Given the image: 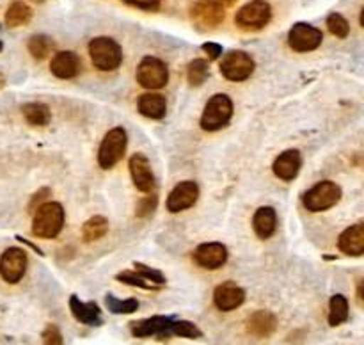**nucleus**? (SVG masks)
I'll use <instances>...</instances> for the list:
<instances>
[{"label":"nucleus","mask_w":364,"mask_h":345,"mask_svg":"<svg viewBox=\"0 0 364 345\" xmlns=\"http://www.w3.org/2000/svg\"><path fill=\"white\" fill-rule=\"evenodd\" d=\"M302 167V156L297 149H287L281 153L272 164V171L277 178L284 181H291L297 178Z\"/></svg>","instance_id":"obj_18"},{"label":"nucleus","mask_w":364,"mask_h":345,"mask_svg":"<svg viewBox=\"0 0 364 345\" xmlns=\"http://www.w3.org/2000/svg\"><path fill=\"white\" fill-rule=\"evenodd\" d=\"M338 248L347 256L364 255V226L361 223L347 228L338 238Z\"/></svg>","instance_id":"obj_21"},{"label":"nucleus","mask_w":364,"mask_h":345,"mask_svg":"<svg viewBox=\"0 0 364 345\" xmlns=\"http://www.w3.org/2000/svg\"><path fill=\"white\" fill-rule=\"evenodd\" d=\"M174 317L166 315H155L149 319L137 320V322L130 324L132 334L137 338H148V336H159L166 338L171 336V327H173Z\"/></svg>","instance_id":"obj_13"},{"label":"nucleus","mask_w":364,"mask_h":345,"mask_svg":"<svg viewBox=\"0 0 364 345\" xmlns=\"http://www.w3.org/2000/svg\"><path fill=\"white\" fill-rule=\"evenodd\" d=\"M358 297H359V304H363V283H359L358 287Z\"/></svg>","instance_id":"obj_42"},{"label":"nucleus","mask_w":364,"mask_h":345,"mask_svg":"<svg viewBox=\"0 0 364 345\" xmlns=\"http://www.w3.org/2000/svg\"><path fill=\"white\" fill-rule=\"evenodd\" d=\"M348 320V299L345 295L336 294L331 297L329 304V324L333 327L341 326Z\"/></svg>","instance_id":"obj_28"},{"label":"nucleus","mask_w":364,"mask_h":345,"mask_svg":"<svg viewBox=\"0 0 364 345\" xmlns=\"http://www.w3.org/2000/svg\"><path fill=\"white\" fill-rule=\"evenodd\" d=\"M192 258L203 269L215 270L228 262V249L220 242H203L196 248Z\"/></svg>","instance_id":"obj_14"},{"label":"nucleus","mask_w":364,"mask_h":345,"mask_svg":"<svg viewBox=\"0 0 364 345\" xmlns=\"http://www.w3.org/2000/svg\"><path fill=\"white\" fill-rule=\"evenodd\" d=\"M16 240H18V242H21V244H27V245H31V248L34 249L36 253H39V255H43V251H41V249H39L38 245H34V244H32V242H28L27 238H23V237H16Z\"/></svg>","instance_id":"obj_40"},{"label":"nucleus","mask_w":364,"mask_h":345,"mask_svg":"<svg viewBox=\"0 0 364 345\" xmlns=\"http://www.w3.org/2000/svg\"><path fill=\"white\" fill-rule=\"evenodd\" d=\"M27 253L21 248H9L0 256V276L6 283H18L27 270Z\"/></svg>","instance_id":"obj_11"},{"label":"nucleus","mask_w":364,"mask_h":345,"mask_svg":"<svg viewBox=\"0 0 364 345\" xmlns=\"http://www.w3.org/2000/svg\"><path fill=\"white\" fill-rule=\"evenodd\" d=\"M43 345H64L63 333L55 324H48L43 331Z\"/></svg>","instance_id":"obj_35"},{"label":"nucleus","mask_w":364,"mask_h":345,"mask_svg":"<svg viewBox=\"0 0 364 345\" xmlns=\"http://www.w3.org/2000/svg\"><path fill=\"white\" fill-rule=\"evenodd\" d=\"M134 270H135V272L141 274L144 280H148L149 283L155 285L156 288H160V287H164V285H166V276L162 274V270L153 269V267L144 265V263H135Z\"/></svg>","instance_id":"obj_34"},{"label":"nucleus","mask_w":364,"mask_h":345,"mask_svg":"<svg viewBox=\"0 0 364 345\" xmlns=\"http://www.w3.org/2000/svg\"><path fill=\"white\" fill-rule=\"evenodd\" d=\"M36 2H41V0H36Z\"/></svg>","instance_id":"obj_44"},{"label":"nucleus","mask_w":364,"mask_h":345,"mask_svg":"<svg viewBox=\"0 0 364 345\" xmlns=\"http://www.w3.org/2000/svg\"><path fill=\"white\" fill-rule=\"evenodd\" d=\"M27 48L36 60H43V59H46L50 53H52L53 48H55V41H53L50 36L36 34L28 39Z\"/></svg>","instance_id":"obj_27"},{"label":"nucleus","mask_w":364,"mask_h":345,"mask_svg":"<svg viewBox=\"0 0 364 345\" xmlns=\"http://www.w3.org/2000/svg\"><path fill=\"white\" fill-rule=\"evenodd\" d=\"M226 18V11L223 6L212 0H198L191 6V20L194 27L201 32L213 31L219 27Z\"/></svg>","instance_id":"obj_9"},{"label":"nucleus","mask_w":364,"mask_h":345,"mask_svg":"<svg viewBox=\"0 0 364 345\" xmlns=\"http://www.w3.org/2000/svg\"><path fill=\"white\" fill-rule=\"evenodd\" d=\"M255 71V59L244 50H231L220 60V73L230 82H244Z\"/></svg>","instance_id":"obj_8"},{"label":"nucleus","mask_w":364,"mask_h":345,"mask_svg":"<svg viewBox=\"0 0 364 345\" xmlns=\"http://www.w3.org/2000/svg\"><path fill=\"white\" fill-rule=\"evenodd\" d=\"M199 198V187L196 181L192 180H185L180 181L176 187L171 191V194L167 196V210L173 213L183 212V210L192 208L196 205Z\"/></svg>","instance_id":"obj_12"},{"label":"nucleus","mask_w":364,"mask_h":345,"mask_svg":"<svg viewBox=\"0 0 364 345\" xmlns=\"http://www.w3.org/2000/svg\"><path fill=\"white\" fill-rule=\"evenodd\" d=\"M212 2L219 4V6H223V7H226V6H233V4L237 2V0H212Z\"/></svg>","instance_id":"obj_41"},{"label":"nucleus","mask_w":364,"mask_h":345,"mask_svg":"<svg viewBox=\"0 0 364 345\" xmlns=\"http://www.w3.org/2000/svg\"><path fill=\"white\" fill-rule=\"evenodd\" d=\"M107 231H109V221L103 216H95L85 221L82 226V238L84 242H96L105 237Z\"/></svg>","instance_id":"obj_26"},{"label":"nucleus","mask_w":364,"mask_h":345,"mask_svg":"<svg viewBox=\"0 0 364 345\" xmlns=\"http://www.w3.org/2000/svg\"><path fill=\"white\" fill-rule=\"evenodd\" d=\"M48 198H50V189L48 187L39 189V191L36 192V194L31 198V203H28V210H31V212H34L38 206H41L43 203L48 201Z\"/></svg>","instance_id":"obj_38"},{"label":"nucleus","mask_w":364,"mask_h":345,"mask_svg":"<svg viewBox=\"0 0 364 345\" xmlns=\"http://www.w3.org/2000/svg\"><path fill=\"white\" fill-rule=\"evenodd\" d=\"M32 18V9L21 0H14L6 11V25L9 28L21 27V25H27Z\"/></svg>","instance_id":"obj_25"},{"label":"nucleus","mask_w":364,"mask_h":345,"mask_svg":"<svg viewBox=\"0 0 364 345\" xmlns=\"http://www.w3.org/2000/svg\"><path fill=\"white\" fill-rule=\"evenodd\" d=\"M128 169H130L132 181L139 191L151 192L155 189V176H153V169L144 153H134L128 162Z\"/></svg>","instance_id":"obj_15"},{"label":"nucleus","mask_w":364,"mask_h":345,"mask_svg":"<svg viewBox=\"0 0 364 345\" xmlns=\"http://www.w3.org/2000/svg\"><path fill=\"white\" fill-rule=\"evenodd\" d=\"M245 301L244 288L238 287L233 281H224L213 292V302L220 312H233L240 308Z\"/></svg>","instance_id":"obj_16"},{"label":"nucleus","mask_w":364,"mask_h":345,"mask_svg":"<svg viewBox=\"0 0 364 345\" xmlns=\"http://www.w3.org/2000/svg\"><path fill=\"white\" fill-rule=\"evenodd\" d=\"M70 309L73 313L75 319L80 324H85V326H102V309L96 302H82L77 295H71L70 297Z\"/></svg>","instance_id":"obj_20"},{"label":"nucleus","mask_w":364,"mask_h":345,"mask_svg":"<svg viewBox=\"0 0 364 345\" xmlns=\"http://www.w3.org/2000/svg\"><path fill=\"white\" fill-rule=\"evenodd\" d=\"M233 116V100L228 95H213L206 102L205 110L201 114V128L205 132H215L226 127Z\"/></svg>","instance_id":"obj_3"},{"label":"nucleus","mask_w":364,"mask_h":345,"mask_svg":"<svg viewBox=\"0 0 364 345\" xmlns=\"http://www.w3.org/2000/svg\"><path fill=\"white\" fill-rule=\"evenodd\" d=\"M171 334L174 336L183 338H201L203 333L196 324L188 322V320H174L173 327H171Z\"/></svg>","instance_id":"obj_33"},{"label":"nucleus","mask_w":364,"mask_h":345,"mask_svg":"<svg viewBox=\"0 0 364 345\" xmlns=\"http://www.w3.org/2000/svg\"><path fill=\"white\" fill-rule=\"evenodd\" d=\"M210 77V60L194 59L187 66V80L192 87H199Z\"/></svg>","instance_id":"obj_29"},{"label":"nucleus","mask_w":364,"mask_h":345,"mask_svg":"<svg viewBox=\"0 0 364 345\" xmlns=\"http://www.w3.org/2000/svg\"><path fill=\"white\" fill-rule=\"evenodd\" d=\"M252 228L263 240L272 237L277 230V213L272 206H262L252 216Z\"/></svg>","instance_id":"obj_23"},{"label":"nucleus","mask_w":364,"mask_h":345,"mask_svg":"<svg viewBox=\"0 0 364 345\" xmlns=\"http://www.w3.org/2000/svg\"><path fill=\"white\" fill-rule=\"evenodd\" d=\"M105 304L109 312L114 313V315H130V313H135L139 309L137 299H117L112 294L105 295Z\"/></svg>","instance_id":"obj_30"},{"label":"nucleus","mask_w":364,"mask_h":345,"mask_svg":"<svg viewBox=\"0 0 364 345\" xmlns=\"http://www.w3.org/2000/svg\"><path fill=\"white\" fill-rule=\"evenodd\" d=\"M341 199V187L334 181H318L304 196L302 203L309 212H326Z\"/></svg>","instance_id":"obj_6"},{"label":"nucleus","mask_w":364,"mask_h":345,"mask_svg":"<svg viewBox=\"0 0 364 345\" xmlns=\"http://www.w3.org/2000/svg\"><path fill=\"white\" fill-rule=\"evenodd\" d=\"M156 203H159V199H156V196H146V198H142L141 201L137 203V217H141V219H144V217H149L153 212H155L156 208Z\"/></svg>","instance_id":"obj_36"},{"label":"nucleus","mask_w":364,"mask_h":345,"mask_svg":"<svg viewBox=\"0 0 364 345\" xmlns=\"http://www.w3.org/2000/svg\"><path fill=\"white\" fill-rule=\"evenodd\" d=\"M270 18H272V7L267 0H251V2H247L238 9L237 16H235V23L242 31L255 32L265 28L269 25Z\"/></svg>","instance_id":"obj_5"},{"label":"nucleus","mask_w":364,"mask_h":345,"mask_svg":"<svg viewBox=\"0 0 364 345\" xmlns=\"http://www.w3.org/2000/svg\"><path fill=\"white\" fill-rule=\"evenodd\" d=\"M4 84H6V80H4V77H2V75H0V89L4 87Z\"/></svg>","instance_id":"obj_43"},{"label":"nucleus","mask_w":364,"mask_h":345,"mask_svg":"<svg viewBox=\"0 0 364 345\" xmlns=\"http://www.w3.org/2000/svg\"><path fill=\"white\" fill-rule=\"evenodd\" d=\"M127 6L137 7L142 11H159L160 9V0H123Z\"/></svg>","instance_id":"obj_37"},{"label":"nucleus","mask_w":364,"mask_h":345,"mask_svg":"<svg viewBox=\"0 0 364 345\" xmlns=\"http://www.w3.org/2000/svg\"><path fill=\"white\" fill-rule=\"evenodd\" d=\"M64 226V208L57 201H45L34 210L32 219V233L39 238H55Z\"/></svg>","instance_id":"obj_1"},{"label":"nucleus","mask_w":364,"mask_h":345,"mask_svg":"<svg viewBox=\"0 0 364 345\" xmlns=\"http://www.w3.org/2000/svg\"><path fill=\"white\" fill-rule=\"evenodd\" d=\"M137 109L142 116L149 117V120H162L167 112V100L159 92H144L139 96Z\"/></svg>","instance_id":"obj_22"},{"label":"nucleus","mask_w":364,"mask_h":345,"mask_svg":"<svg viewBox=\"0 0 364 345\" xmlns=\"http://www.w3.org/2000/svg\"><path fill=\"white\" fill-rule=\"evenodd\" d=\"M89 57L96 70L114 71L123 63V50H121L119 43L114 41L112 38L100 36L89 43Z\"/></svg>","instance_id":"obj_2"},{"label":"nucleus","mask_w":364,"mask_h":345,"mask_svg":"<svg viewBox=\"0 0 364 345\" xmlns=\"http://www.w3.org/2000/svg\"><path fill=\"white\" fill-rule=\"evenodd\" d=\"M249 333L256 338H269L277 329V317L269 309H258L245 322Z\"/></svg>","instance_id":"obj_19"},{"label":"nucleus","mask_w":364,"mask_h":345,"mask_svg":"<svg viewBox=\"0 0 364 345\" xmlns=\"http://www.w3.org/2000/svg\"><path fill=\"white\" fill-rule=\"evenodd\" d=\"M127 130L123 127H116L109 130L103 137L98 149V164L102 169H112L127 153Z\"/></svg>","instance_id":"obj_4"},{"label":"nucleus","mask_w":364,"mask_h":345,"mask_svg":"<svg viewBox=\"0 0 364 345\" xmlns=\"http://www.w3.org/2000/svg\"><path fill=\"white\" fill-rule=\"evenodd\" d=\"M50 71L60 80H70L75 78L82 71V60L75 52L64 50V52L55 53L50 60Z\"/></svg>","instance_id":"obj_17"},{"label":"nucleus","mask_w":364,"mask_h":345,"mask_svg":"<svg viewBox=\"0 0 364 345\" xmlns=\"http://www.w3.org/2000/svg\"><path fill=\"white\" fill-rule=\"evenodd\" d=\"M116 280L121 281V283H124V285H132V287L144 288V290H159L155 285L149 283L148 280H144V277H142L139 272H135V270H123V272L117 274Z\"/></svg>","instance_id":"obj_32"},{"label":"nucleus","mask_w":364,"mask_h":345,"mask_svg":"<svg viewBox=\"0 0 364 345\" xmlns=\"http://www.w3.org/2000/svg\"><path fill=\"white\" fill-rule=\"evenodd\" d=\"M323 41V34L320 28L313 27V25L299 21L288 32V45L295 50V52H313L318 48Z\"/></svg>","instance_id":"obj_10"},{"label":"nucleus","mask_w":364,"mask_h":345,"mask_svg":"<svg viewBox=\"0 0 364 345\" xmlns=\"http://www.w3.org/2000/svg\"><path fill=\"white\" fill-rule=\"evenodd\" d=\"M327 28H329L331 34L341 39L347 38V36L350 34V23H348L347 18L340 13H333L327 16Z\"/></svg>","instance_id":"obj_31"},{"label":"nucleus","mask_w":364,"mask_h":345,"mask_svg":"<svg viewBox=\"0 0 364 345\" xmlns=\"http://www.w3.org/2000/svg\"><path fill=\"white\" fill-rule=\"evenodd\" d=\"M203 50H205L210 60H217L220 55H223V46H220L219 43H213V41L203 43Z\"/></svg>","instance_id":"obj_39"},{"label":"nucleus","mask_w":364,"mask_h":345,"mask_svg":"<svg viewBox=\"0 0 364 345\" xmlns=\"http://www.w3.org/2000/svg\"><path fill=\"white\" fill-rule=\"evenodd\" d=\"M21 114H23L25 121L32 127H46L52 121V112H50L48 105L39 102H28L21 107Z\"/></svg>","instance_id":"obj_24"},{"label":"nucleus","mask_w":364,"mask_h":345,"mask_svg":"<svg viewBox=\"0 0 364 345\" xmlns=\"http://www.w3.org/2000/svg\"><path fill=\"white\" fill-rule=\"evenodd\" d=\"M135 77H137V82L142 87L155 91V89H162L167 85V82H169V68L159 57L148 55L139 63Z\"/></svg>","instance_id":"obj_7"}]
</instances>
